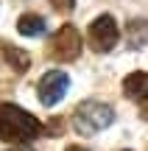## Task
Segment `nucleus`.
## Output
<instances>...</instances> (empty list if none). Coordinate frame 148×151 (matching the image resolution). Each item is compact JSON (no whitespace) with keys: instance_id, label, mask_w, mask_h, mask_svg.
I'll return each mask as SVG.
<instances>
[{"instance_id":"9","label":"nucleus","mask_w":148,"mask_h":151,"mask_svg":"<svg viewBox=\"0 0 148 151\" xmlns=\"http://www.w3.org/2000/svg\"><path fill=\"white\" fill-rule=\"evenodd\" d=\"M3 50H6V59L11 62V67H14L17 73H25L28 67H31V59L25 56V50L14 48V45H3Z\"/></svg>"},{"instance_id":"13","label":"nucleus","mask_w":148,"mask_h":151,"mask_svg":"<svg viewBox=\"0 0 148 151\" xmlns=\"http://www.w3.org/2000/svg\"><path fill=\"white\" fill-rule=\"evenodd\" d=\"M11 151H20V148H11Z\"/></svg>"},{"instance_id":"12","label":"nucleus","mask_w":148,"mask_h":151,"mask_svg":"<svg viewBox=\"0 0 148 151\" xmlns=\"http://www.w3.org/2000/svg\"><path fill=\"white\" fill-rule=\"evenodd\" d=\"M143 120H148V104L143 106Z\"/></svg>"},{"instance_id":"10","label":"nucleus","mask_w":148,"mask_h":151,"mask_svg":"<svg viewBox=\"0 0 148 151\" xmlns=\"http://www.w3.org/2000/svg\"><path fill=\"white\" fill-rule=\"evenodd\" d=\"M50 6H53L56 11H73V6H76V0H50Z\"/></svg>"},{"instance_id":"2","label":"nucleus","mask_w":148,"mask_h":151,"mask_svg":"<svg viewBox=\"0 0 148 151\" xmlns=\"http://www.w3.org/2000/svg\"><path fill=\"white\" fill-rule=\"evenodd\" d=\"M115 120V109L109 104L101 101H84L78 104V109L73 112V126L81 134H95V132H104L106 126Z\"/></svg>"},{"instance_id":"5","label":"nucleus","mask_w":148,"mask_h":151,"mask_svg":"<svg viewBox=\"0 0 148 151\" xmlns=\"http://www.w3.org/2000/svg\"><path fill=\"white\" fill-rule=\"evenodd\" d=\"M67 87H70V78L61 70H48L36 84V95H39V101H42L45 106H53V104H59L61 98H64Z\"/></svg>"},{"instance_id":"1","label":"nucleus","mask_w":148,"mask_h":151,"mask_svg":"<svg viewBox=\"0 0 148 151\" xmlns=\"http://www.w3.org/2000/svg\"><path fill=\"white\" fill-rule=\"evenodd\" d=\"M39 134H42V123L31 112L14 104H0V137L6 143H31Z\"/></svg>"},{"instance_id":"8","label":"nucleus","mask_w":148,"mask_h":151,"mask_svg":"<svg viewBox=\"0 0 148 151\" xmlns=\"http://www.w3.org/2000/svg\"><path fill=\"white\" fill-rule=\"evenodd\" d=\"M17 31H20L22 37H39V34L45 31V20L39 14H22L20 20H17Z\"/></svg>"},{"instance_id":"3","label":"nucleus","mask_w":148,"mask_h":151,"mask_svg":"<svg viewBox=\"0 0 148 151\" xmlns=\"http://www.w3.org/2000/svg\"><path fill=\"white\" fill-rule=\"evenodd\" d=\"M87 39H89V48H92L95 53H109V50L117 45V39H120L115 17L101 14L98 20H92L89 22V31H87Z\"/></svg>"},{"instance_id":"4","label":"nucleus","mask_w":148,"mask_h":151,"mask_svg":"<svg viewBox=\"0 0 148 151\" xmlns=\"http://www.w3.org/2000/svg\"><path fill=\"white\" fill-rule=\"evenodd\" d=\"M81 53V34L73 25H61L50 39V56L56 62H73Z\"/></svg>"},{"instance_id":"7","label":"nucleus","mask_w":148,"mask_h":151,"mask_svg":"<svg viewBox=\"0 0 148 151\" xmlns=\"http://www.w3.org/2000/svg\"><path fill=\"white\" fill-rule=\"evenodd\" d=\"M126 42L129 48H143L148 45V20H132L126 25Z\"/></svg>"},{"instance_id":"6","label":"nucleus","mask_w":148,"mask_h":151,"mask_svg":"<svg viewBox=\"0 0 148 151\" xmlns=\"http://www.w3.org/2000/svg\"><path fill=\"white\" fill-rule=\"evenodd\" d=\"M123 92H126V98H132V101H145V98H148V73L137 70V73L126 76Z\"/></svg>"},{"instance_id":"11","label":"nucleus","mask_w":148,"mask_h":151,"mask_svg":"<svg viewBox=\"0 0 148 151\" xmlns=\"http://www.w3.org/2000/svg\"><path fill=\"white\" fill-rule=\"evenodd\" d=\"M64 151H89V148H84V146H67Z\"/></svg>"}]
</instances>
